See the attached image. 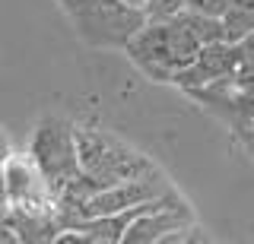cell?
Masks as SVG:
<instances>
[{"instance_id":"1","label":"cell","mask_w":254,"mask_h":244,"mask_svg":"<svg viewBox=\"0 0 254 244\" xmlns=\"http://www.w3.org/2000/svg\"><path fill=\"white\" fill-rule=\"evenodd\" d=\"M124 51L133 67L143 70V76H149L153 83H172V76L194 60L200 42L188 32L181 16L146 19L140 32L124 45Z\"/></svg>"},{"instance_id":"2","label":"cell","mask_w":254,"mask_h":244,"mask_svg":"<svg viewBox=\"0 0 254 244\" xmlns=\"http://www.w3.org/2000/svg\"><path fill=\"white\" fill-rule=\"evenodd\" d=\"M76 149H79V171L92 178L99 187L156 171V165L143 152H137L124 140H118L115 133L99 127H76Z\"/></svg>"},{"instance_id":"3","label":"cell","mask_w":254,"mask_h":244,"mask_svg":"<svg viewBox=\"0 0 254 244\" xmlns=\"http://www.w3.org/2000/svg\"><path fill=\"white\" fill-rule=\"evenodd\" d=\"M64 10L70 13L79 38L92 48H124L146 22V13L124 0H73Z\"/></svg>"},{"instance_id":"4","label":"cell","mask_w":254,"mask_h":244,"mask_svg":"<svg viewBox=\"0 0 254 244\" xmlns=\"http://www.w3.org/2000/svg\"><path fill=\"white\" fill-rule=\"evenodd\" d=\"M29 155L45 175L51 194L58 196L64 187L79 175V149H76V127L67 117L48 114L32 130Z\"/></svg>"},{"instance_id":"5","label":"cell","mask_w":254,"mask_h":244,"mask_svg":"<svg viewBox=\"0 0 254 244\" xmlns=\"http://www.w3.org/2000/svg\"><path fill=\"white\" fill-rule=\"evenodd\" d=\"M232 73L206 86H197V89H188V96L200 101L213 117H219L229 130L242 133L254 124V89L251 86H238Z\"/></svg>"},{"instance_id":"6","label":"cell","mask_w":254,"mask_h":244,"mask_svg":"<svg viewBox=\"0 0 254 244\" xmlns=\"http://www.w3.org/2000/svg\"><path fill=\"white\" fill-rule=\"evenodd\" d=\"M194 225V212L188 209V203L178 194H165L162 200H156L149 209H143L130 228L124 232L121 244H156V241H172L178 232Z\"/></svg>"},{"instance_id":"7","label":"cell","mask_w":254,"mask_h":244,"mask_svg":"<svg viewBox=\"0 0 254 244\" xmlns=\"http://www.w3.org/2000/svg\"><path fill=\"white\" fill-rule=\"evenodd\" d=\"M3 171V184L6 194H10L13 206H35V203H54V194L48 187L45 175L38 171V165L32 162V155H16L10 152L0 165Z\"/></svg>"},{"instance_id":"8","label":"cell","mask_w":254,"mask_h":244,"mask_svg":"<svg viewBox=\"0 0 254 244\" xmlns=\"http://www.w3.org/2000/svg\"><path fill=\"white\" fill-rule=\"evenodd\" d=\"M235 54H232V45L229 42H210V45H200V51L194 54L188 67H181L178 73L172 76V86L178 89H197V86H206L213 80H222L235 70Z\"/></svg>"},{"instance_id":"9","label":"cell","mask_w":254,"mask_h":244,"mask_svg":"<svg viewBox=\"0 0 254 244\" xmlns=\"http://www.w3.org/2000/svg\"><path fill=\"white\" fill-rule=\"evenodd\" d=\"M6 225L16 232V241L26 244H48L58 241V235L64 232L54 203H35V206H13Z\"/></svg>"},{"instance_id":"10","label":"cell","mask_w":254,"mask_h":244,"mask_svg":"<svg viewBox=\"0 0 254 244\" xmlns=\"http://www.w3.org/2000/svg\"><path fill=\"white\" fill-rule=\"evenodd\" d=\"M181 16V22L188 26V32L197 38L200 45H210V42H226L222 38V22H219V16H210V13H197V10H181L178 13Z\"/></svg>"},{"instance_id":"11","label":"cell","mask_w":254,"mask_h":244,"mask_svg":"<svg viewBox=\"0 0 254 244\" xmlns=\"http://www.w3.org/2000/svg\"><path fill=\"white\" fill-rule=\"evenodd\" d=\"M219 22H222V38L232 45V42H238L242 35H248L251 29H254V6H248V3H232L219 16Z\"/></svg>"},{"instance_id":"12","label":"cell","mask_w":254,"mask_h":244,"mask_svg":"<svg viewBox=\"0 0 254 244\" xmlns=\"http://www.w3.org/2000/svg\"><path fill=\"white\" fill-rule=\"evenodd\" d=\"M185 10V0H149L146 3V19H172Z\"/></svg>"},{"instance_id":"13","label":"cell","mask_w":254,"mask_h":244,"mask_svg":"<svg viewBox=\"0 0 254 244\" xmlns=\"http://www.w3.org/2000/svg\"><path fill=\"white\" fill-rule=\"evenodd\" d=\"M235 0H185L188 10H197V13H210V16H222V13L232 6Z\"/></svg>"},{"instance_id":"14","label":"cell","mask_w":254,"mask_h":244,"mask_svg":"<svg viewBox=\"0 0 254 244\" xmlns=\"http://www.w3.org/2000/svg\"><path fill=\"white\" fill-rule=\"evenodd\" d=\"M232 54H235V64H254V29L248 35H242L238 42H232Z\"/></svg>"},{"instance_id":"15","label":"cell","mask_w":254,"mask_h":244,"mask_svg":"<svg viewBox=\"0 0 254 244\" xmlns=\"http://www.w3.org/2000/svg\"><path fill=\"white\" fill-rule=\"evenodd\" d=\"M238 140H242V146H245V152H248V155H251V159H254V124H251V127H248V130H242V133H238Z\"/></svg>"},{"instance_id":"16","label":"cell","mask_w":254,"mask_h":244,"mask_svg":"<svg viewBox=\"0 0 254 244\" xmlns=\"http://www.w3.org/2000/svg\"><path fill=\"white\" fill-rule=\"evenodd\" d=\"M10 155V140H6V133H3V127H0V165H3V159Z\"/></svg>"},{"instance_id":"17","label":"cell","mask_w":254,"mask_h":244,"mask_svg":"<svg viewBox=\"0 0 254 244\" xmlns=\"http://www.w3.org/2000/svg\"><path fill=\"white\" fill-rule=\"evenodd\" d=\"M124 3H130V6H137V10L146 13V3H149V0H124Z\"/></svg>"},{"instance_id":"18","label":"cell","mask_w":254,"mask_h":244,"mask_svg":"<svg viewBox=\"0 0 254 244\" xmlns=\"http://www.w3.org/2000/svg\"><path fill=\"white\" fill-rule=\"evenodd\" d=\"M61 3H64V6H67V3H73V0H61Z\"/></svg>"}]
</instances>
